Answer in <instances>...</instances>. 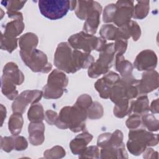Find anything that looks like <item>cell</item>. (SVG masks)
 Instances as JSON below:
<instances>
[{
	"instance_id": "obj_1",
	"label": "cell",
	"mask_w": 159,
	"mask_h": 159,
	"mask_svg": "<svg viewBox=\"0 0 159 159\" xmlns=\"http://www.w3.org/2000/svg\"><path fill=\"white\" fill-rule=\"evenodd\" d=\"M87 117V111L76 104L65 106L61 109L55 125L61 129L69 128L73 132H78L85 129Z\"/></svg>"
},
{
	"instance_id": "obj_2",
	"label": "cell",
	"mask_w": 159,
	"mask_h": 159,
	"mask_svg": "<svg viewBox=\"0 0 159 159\" xmlns=\"http://www.w3.org/2000/svg\"><path fill=\"white\" fill-rule=\"evenodd\" d=\"M68 43L75 50H82L85 53H90L95 50L101 52L106 46V40L96 37L84 31L72 35L68 38Z\"/></svg>"
},
{
	"instance_id": "obj_3",
	"label": "cell",
	"mask_w": 159,
	"mask_h": 159,
	"mask_svg": "<svg viewBox=\"0 0 159 159\" xmlns=\"http://www.w3.org/2000/svg\"><path fill=\"white\" fill-rule=\"evenodd\" d=\"M115 53L114 43H107L100 52L98 59L88 67V76L92 78H96L101 75L107 73L113 65Z\"/></svg>"
},
{
	"instance_id": "obj_4",
	"label": "cell",
	"mask_w": 159,
	"mask_h": 159,
	"mask_svg": "<svg viewBox=\"0 0 159 159\" xmlns=\"http://www.w3.org/2000/svg\"><path fill=\"white\" fill-rule=\"evenodd\" d=\"M68 83L67 76L60 70H53L48 75L47 84L43 88V96L47 99L60 98Z\"/></svg>"
},
{
	"instance_id": "obj_5",
	"label": "cell",
	"mask_w": 159,
	"mask_h": 159,
	"mask_svg": "<svg viewBox=\"0 0 159 159\" xmlns=\"http://www.w3.org/2000/svg\"><path fill=\"white\" fill-rule=\"evenodd\" d=\"M38 5L40 13L50 20L61 19L71 9V1L68 0H40Z\"/></svg>"
},
{
	"instance_id": "obj_6",
	"label": "cell",
	"mask_w": 159,
	"mask_h": 159,
	"mask_svg": "<svg viewBox=\"0 0 159 159\" xmlns=\"http://www.w3.org/2000/svg\"><path fill=\"white\" fill-rule=\"evenodd\" d=\"M19 53L25 65L34 72L47 73L52 70V64L48 62L46 54L41 50L37 48L30 52L20 50Z\"/></svg>"
},
{
	"instance_id": "obj_7",
	"label": "cell",
	"mask_w": 159,
	"mask_h": 159,
	"mask_svg": "<svg viewBox=\"0 0 159 159\" xmlns=\"http://www.w3.org/2000/svg\"><path fill=\"white\" fill-rule=\"evenodd\" d=\"M54 65L60 70L67 73L76 71L74 65V55L71 47L67 42L60 43L54 55Z\"/></svg>"
},
{
	"instance_id": "obj_8",
	"label": "cell",
	"mask_w": 159,
	"mask_h": 159,
	"mask_svg": "<svg viewBox=\"0 0 159 159\" xmlns=\"http://www.w3.org/2000/svg\"><path fill=\"white\" fill-rule=\"evenodd\" d=\"M43 96V91L40 90H26L21 93L14 99L12 104L13 112L24 113L27 106L37 103Z\"/></svg>"
},
{
	"instance_id": "obj_9",
	"label": "cell",
	"mask_w": 159,
	"mask_h": 159,
	"mask_svg": "<svg viewBox=\"0 0 159 159\" xmlns=\"http://www.w3.org/2000/svg\"><path fill=\"white\" fill-rule=\"evenodd\" d=\"M113 22L119 27L128 23L134 14V2L132 1H117Z\"/></svg>"
},
{
	"instance_id": "obj_10",
	"label": "cell",
	"mask_w": 159,
	"mask_h": 159,
	"mask_svg": "<svg viewBox=\"0 0 159 159\" xmlns=\"http://www.w3.org/2000/svg\"><path fill=\"white\" fill-rule=\"evenodd\" d=\"M120 78L119 75L114 71H108L104 76L98 80L94 84V88L98 91L101 98L108 99L110 97L112 86L116 84Z\"/></svg>"
},
{
	"instance_id": "obj_11",
	"label": "cell",
	"mask_w": 159,
	"mask_h": 159,
	"mask_svg": "<svg viewBox=\"0 0 159 159\" xmlns=\"http://www.w3.org/2000/svg\"><path fill=\"white\" fill-rule=\"evenodd\" d=\"M101 12L102 6L101 4L97 1H93L84 24V32L91 35L96 33L100 24V15Z\"/></svg>"
},
{
	"instance_id": "obj_12",
	"label": "cell",
	"mask_w": 159,
	"mask_h": 159,
	"mask_svg": "<svg viewBox=\"0 0 159 159\" xmlns=\"http://www.w3.org/2000/svg\"><path fill=\"white\" fill-rule=\"evenodd\" d=\"M134 65L139 71L153 70L157 65V55L152 50H144L137 55Z\"/></svg>"
},
{
	"instance_id": "obj_13",
	"label": "cell",
	"mask_w": 159,
	"mask_h": 159,
	"mask_svg": "<svg viewBox=\"0 0 159 159\" xmlns=\"http://www.w3.org/2000/svg\"><path fill=\"white\" fill-rule=\"evenodd\" d=\"M159 76L157 71H145L142 73V79L137 84L139 94H147L155 90L158 88Z\"/></svg>"
},
{
	"instance_id": "obj_14",
	"label": "cell",
	"mask_w": 159,
	"mask_h": 159,
	"mask_svg": "<svg viewBox=\"0 0 159 159\" xmlns=\"http://www.w3.org/2000/svg\"><path fill=\"white\" fill-rule=\"evenodd\" d=\"M129 139L135 140L145 146H155L158 143V134H153L143 129H130Z\"/></svg>"
},
{
	"instance_id": "obj_15",
	"label": "cell",
	"mask_w": 159,
	"mask_h": 159,
	"mask_svg": "<svg viewBox=\"0 0 159 159\" xmlns=\"http://www.w3.org/2000/svg\"><path fill=\"white\" fill-rule=\"evenodd\" d=\"M29 139L32 145L42 144L45 140V125L42 122H30L28 127Z\"/></svg>"
},
{
	"instance_id": "obj_16",
	"label": "cell",
	"mask_w": 159,
	"mask_h": 159,
	"mask_svg": "<svg viewBox=\"0 0 159 159\" xmlns=\"http://www.w3.org/2000/svg\"><path fill=\"white\" fill-rule=\"evenodd\" d=\"M118 39L127 40L132 37L134 41H137L141 35L140 27L137 22L130 20L126 24L118 28Z\"/></svg>"
},
{
	"instance_id": "obj_17",
	"label": "cell",
	"mask_w": 159,
	"mask_h": 159,
	"mask_svg": "<svg viewBox=\"0 0 159 159\" xmlns=\"http://www.w3.org/2000/svg\"><path fill=\"white\" fill-rule=\"evenodd\" d=\"M93 137V135L87 131L78 134L70 143L72 153L74 155L81 154L86 149L87 145L92 140Z\"/></svg>"
},
{
	"instance_id": "obj_18",
	"label": "cell",
	"mask_w": 159,
	"mask_h": 159,
	"mask_svg": "<svg viewBox=\"0 0 159 159\" xmlns=\"http://www.w3.org/2000/svg\"><path fill=\"white\" fill-rule=\"evenodd\" d=\"M2 76L9 79L16 85H20L24 82V76L16 63L8 62L3 68Z\"/></svg>"
},
{
	"instance_id": "obj_19",
	"label": "cell",
	"mask_w": 159,
	"mask_h": 159,
	"mask_svg": "<svg viewBox=\"0 0 159 159\" xmlns=\"http://www.w3.org/2000/svg\"><path fill=\"white\" fill-rule=\"evenodd\" d=\"M101 158H127L128 156L123 143L118 147H104L100 152Z\"/></svg>"
},
{
	"instance_id": "obj_20",
	"label": "cell",
	"mask_w": 159,
	"mask_h": 159,
	"mask_svg": "<svg viewBox=\"0 0 159 159\" xmlns=\"http://www.w3.org/2000/svg\"><path fill=\"white\" fill-rule=\"evenodd\" d=\"M24 29L23 20L14 19L7 23L4 27V32L2 34L7 37L16 38L19 35Z\"/></svg>"
},
{
	"instance_id": "obj_21",
	"label": "cell",
	"mask_w": 159,
	"mask_h": 159,
	"mask_svg": "<svg viewBox=\"0 0 159 159\" xmlns=\"http://www.w3.org/2000/svg\"><path fill=\"white\" fill-rule=\"evenodd\" d=\"M39 42V39L36 34L32 32H27L22 35L19 39V43L20 50L30 52L36 48Z\"/></svg>"
},
{
	"instance_id": "obj_22",
	"label": "cell",
	"mask_w": 159,
	"mask_h": 159,
	"mask_svg": "<svg viewBox=\"0 0 159 159\" xmlns=\"http://www.w3.org/2000/svg\"><path fill=\"white\" fill-rule=\"evenodd\" d=\"M116 69L119 72L122 77H127L132 75L133 65L125 59L123 55L117 53L116 55Z\"/></svg>"
},
{
	"instance_id": "obj_23",
	"label": "cell",
	"mask_w": 159,
	"mask_h": 159,
	"mask_svg": "<svg viewBox=\"0 0 159 159\" xmlns=\"http://www.w3.org/2000/svg\"><path fill=\"white\" fill-rule=\"evenodd\" d=\"M130 110L138 114H143L150 111L149 101L147 95L139 96L135 101H132L130 104Z\"/></svg>"
},
{
	"instance_id": "obj_24",
	"label": "cell",
	"mask_w": 159,
	"mask_h": 159,
	"mask_svg": "<svg viewBox=\"0 0 159 159\" xmlns=\"http://www.w3.org/2000/svg\"><path fill=\"white\" fill-rule=\"evenodd\" d=\"M23 118L22 113L14 112L8 122V126L10 132L14 136H17L21 132L23 126Z\"/></svg>"
},
{
	"instance_id": "obj_25",
	"label": "cell",
	"mask_w": 159,
	"mask_h": 159,
	"mask_svg": "<svg viewBox=\"0 0 159 159\" xmlns=\"http://www.w3.org/2000/svg\"><path fill=\"white\" fill-rule=\"evenodd\" d=\"M16 85L12 81L2 76L1 91L3 94L9 100L15 99L18 96V91L16 90Z\"/></svg>"
},
{
	"instance_id": "obj_26",
	"label": "cell",
	"mask_w": 159,
	"mask_h": 159,
	"mask_svg": "<svg viewBox=\"0 0 159 159\" xmlns=\"http://www.w3.org/2000/svg\"><path fill=\"white\" fill-rule=\"evenodd\" d=\"M27 117L32 122H42L45 119L43 106L40 104H32L28 111Z\"/></svg>"
},
{
	"instance_id": "obj_27",
	"label": "cell",
	"mask_w": 159,
	"mask_h": 159,
	"mask_svg": "<svg viewBox=\"0 0 159 159\" xmlns=\"http://www.w3.org/2000/svg\"><path fill=\"white\" fill-rule=\"evenodd\" d=\"M131 112L129 99H120L115 103L114 114L116 117L118 118H122L126 115L130 114Z\"/></svg>"
},
{
	"instance_id": "obj_28",
	"label": "cell",
	"mask_w": 159,
	"mask_h": 159,
	"mask_svg": "<svg viewBox=\"0 0 159 159\" xmlns=\"http://www.w3.org/2000/svg\"><path fill=\"white\" fill-rule=\"evenodd\" d=\"M150 9L149 1H139L134 7L133 18L142 19L148 15Z\"/></svg>"
},
{
	"instance_id": "obj_29",
	"label": "cell",
	"mask_w": 159,
	"mask_h": 159,
	"mask_svg": "<svg viewBox=\"0 0 159 159\" xmlns=\"http://www.w3.org/2000/svg\"><path fill=\"white\" fill-rule=\"evenodd\" d=\"M99 34L105 40H116L119 37L118 28L112 24H104L101 27Z\"/></svg>"
},
{
	"instance_id": "obj_30",
	"label": "cell",
	"mask_w": 159,
	"mask_h": 159,
	"mask_svg": "<svg viewBox=\"0 0 159 159\" xmlns=\"http://www.w3.org/2000/svg\"><path fill=\"white\" fill-rule=\"evenodd\" d=\"M141 122L150 131L156 132L158 130V120L152 114H143L141 117Z\"/></svg>"
},
{
	"instance_id": "obj_31",
	"label": "cell",
	"mask_w": 159,
	"mask_h": 159,
	"mask_svg": "<svg viewBox=\"0 0 159 159\" xmlns=\"http://www.w3.org/2000/svg\"><path fill=\"white\" fill-rule=\"evenodd\" d=\"M93 1H78L75 8V14L81 20H85Z\"/></svg>"
},
{
	"instance_id": "obj_32",
	"label": "cell",
	"mask_w": 159,
	"mask_h": 159,
	"mask_svg": "<svg viewBox=\"0 0 159 159\" xmlns=\"http://www.w3.org/2000/svg\"><path fill=\"white\" fill-rule=\"evenodd\" d=\"M104 109L102 106L99 102H93L87 109V116L92 120L99 119L103 116Z\"/></svg>"
},
{
	"instance_id": "obj_33",
	"label": "cell",
	"mask_w": 159,
	"mask_h": 159,
	"mask_svg": "<svg viewBox=\"0 0 159 159\" xmlns=\"http://www.w3.org/2000/svg\"><path fill=\"white\" fill-rule=\"evenodd\" d=\"M17 47V38H9L5 37L1 34V48L6 50L9 53L12 52Z\"/></svg>"
},
{
	"instance_id": "obj_34",
	"label": "cell",
	"mask_w": 159,
	"mask_h": 159,
	"mask_svg": "<svg viewBox=\"0 0 159 159\" xmlns=\"http://www.w3.org/2000/svg\"><path fill=\"white\" fill-rule=\"evenodd\" d=\"M122 140H123L122 132L119 130H116L113 133L110 134L107 142L104 147L109 146V147H118L124 143Z\"/></svg>"
},
{
	"instance_id": "obj_35",
	"label": "cell",
	"mask_w": 159,
	"mask_h": 159,
	"mask_svg": "<svg viewBox=\"0 0 159 159\" xmlns=\"http://www.w3.org/2000/svg\"><path fill=\"white\" fill-rule=\"evenodd\" d=\"M127 148L129 152L134 155H140L147 148V146L142 145L135 140L129 139L127 143Z\"/></svg>"
},
{
	"instance_id": "obj_36",
	"label": "cell",
	"mask_w": 159,
	"mask_h": 159,
	"mask_svg": "<svg viewBox=\"0 0 159 159\" xmlns=\"http://www.w3.org/2000/svg\"><path fill=\"white\" fill-rule=\"evenodd\" d=\"M65 151L61 146H55L44 152L43 155L46 158H60L65 156Z\"/></svg>"
},
{
	"instance_id": "obj_37",
	"label": "cell",
	"mask_w": 159,
	"mask_h": 159,
	"mask_svg": "<svg viewBox=\"0 0 159 159\" xmlns=\"http://www.w3.org/2000/svg\"><path fill=\"white\" fill-rule=\"evenodd\" d=\"M116 4H109L107 5L104 9L102 20L104 22L109 23L113 22V19L116 11Z\"/></svg>"
},
{
	"instance_id": "obj_38",
	"label": "cell",
	"mask_w": 159,
	"mask_h": 159,
	"mask_svg": "<svg viewBox=\"0 0 159 159\" xmlns=\"http://www.w3.org/2000/svg\"><path fill=\"white\" fill-rule=\"evenodd\" d=\"M26 1H3L1 4L9 11H18L23 7Z\"/></svg>"
},
{
	"instance_id": "obj_39",
	"label": "cell",
	"mask_w": 159,
	"mask_h": 159,
	"mask_svg": "<svg viewBox=\"0 0 159 159\" xmlns=\"http://www.w3.org/2000/svg\"><path fill=\"white\" fill-rule=\"evenodd\" d=\"M99 150L97 146H89L86 147L84 152L80 154L79 158H98L99 157Z\"/></svg>"
},
{
	"instance_id": "obj_40",
	"label": "cell",
	"mask_w": 159,
	"mask_h": 159,
	"mask_svg": "<svg viewBox=\"0 0 159 159\" xmlns=\"http://www.w3.org/2000/svg\"><path fill=\"white\" fill-rule=\"evenodd\" d=\"M141 124V117L140 114L134 113L130 115L125 122V124L127 128L129 129H137Z\"/></svg>"
},
{
	"instance_id": "obj_41",
	"label": "cell",
	"mask_w": 159,
	"mask_h": 159,
	"mask_svg": "<svg viewBox=\"0 0 159 159\" xmlns=\"http://www.w3.org/2000/svg\"><path fill=\"white\" fill-rule=\"evenodd\" d=\"M92 102L93 101L91 97L87 94H84L78 98L75 104L87 111Z\"/></svg>"
},
{
	"instance_id": "obj_42",
	"label": "cell",
	"mask_w": 159,
	"mask_h": 159,
	"mask_svg": "<svg viewBox=\"0 0 159 159\" xmlns=\"http://www.w3.org/2000/svg\"><path fill=\"white\" fill-rule=\"evenodd\" d=\"M1 148L6 152H10L14 149V139L13 137L1 138Z\"/></svg>"
},
{
	"instance_id": "obj_43",
	"label": "cell",
	"mask_w": 159,
	"mask_h": 159,
	"mask_svg": "<svg viewBox=\"0 0 159 159\" xmlns=\"http://www.w3.org/2000/svg\"><path fill=\"white\" fill-rule=\"evenodd\" d=\"M127 47V40L124 39H117L114 43V50L117 53L123 55Z\"/></svg>"
},
{
	"instance_id": "obj_44",
	"label": "cell",
	"mask_w": 159,
	"mask_h": 159,
	"mask_svg": "<svg viewBox=\"0 0 159 159\" xmlns=\"http://www.w3.org/2000/svg\"><path fill=\"white\" fill-rule=\"evenodd\" d=\"M14 150L21 151L25 150L27 148L28 143L25 138L22 136H17L14 137Z\"/></svg>"
},
{
	"instance_id": "obj_45",
	"label": "cell",
	"mask_w": 159,
	"mask_h": 159,
	"mask_svg": "<svg viewBox=\"0 0 159 159\" xmlns=\"http://www.w3.org/2000/svg\"><path fill=\"white\" fill-rule=\"evenodd\" d=\"M58 115L57 113L52 110H48L45 112V119L49 125H55L57 123Z\"/></svg>"
},
{
	"instance_id": "obj_46",
	"label": "cell",
	"mask_w": 159,
	"mask_h": 159,
	"mask_svg": "<svg viewBox=\"0 0 159 159\" xmlns=\"http://www.w3.org/2000/svg\"><path fill=\"white\" fill-rule=\"evenodd\" d=\"M143 153V157L145 158H158V152L155 151L152 148H146V149Z\"/></svg>"
},
{
	"instance_id": "obj_47",
	"label": "cell",
	"mask_w": 159,
	"mask_h": 159,
	"mask_svg": "<svg viewBox=\"0 0 159 159\" xmlns=\"http://www.w3.org/2000/svg\"><path fill=\"white\" fill-rule=\"evenodd\" d=\"M8 17L11 19H20L23 20V16L20 12L19 11H9L6 12Z\"/></svg>"
},
{
	"instance_id": "obj_48",
	"label": "cell",
	"mask_w": 159,
	"mask_h": 159,
	"mask_svg": "<svg viewBox=\"0 0 159 159\" xmlns=\"http://www.w3.org/2000/svg\"><path fill=\"white\" fill-rule=\"evenodd\" d=\"M150 111L153 114L158 113V99H156L152 101L150 107Z\"/></svg>"
},
{
	"instance_id": "obj_49",
	"label": "cell",
	"mask_w": 159,
	"mask_h": 159,
	"mask_svg": "<svg viewBox=\"0 0 159 159\" xmlns=\"http://www.w3.org/2000/svg\"><path fill=\"white\" fill-rule=\"evenodd\" d=\"M1 126H2L3 124L4 119H6V109L2 104H1Z\"/></svg>"
}]
</instances>
